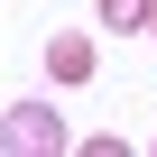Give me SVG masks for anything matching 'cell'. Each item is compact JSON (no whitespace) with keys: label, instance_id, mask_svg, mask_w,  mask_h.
Wrapping results in <instances>:
<instances>
[{"label":"cell","instance_id":"2","mask_svg":"<svg viewBox=\"0 0 157 157\" xmlns=\"http://www.w3.org/2000/svg\"><path fill=\"white\" fill-rule=\"evenodd\" d=\"M46 65H56V83H83V74H93V37H56Z\"/></svg>","mask_w":157,"mask_h":157},{"label":"cell","instance_id":"4","mask_svg":"<svg viewBox=\"0 0 157 157\" xmlns=\"http://www.w3.org/2000/svg\"><path fill=\"white\" fill-rule=\"evenodd\" d=\"M148 28H157V19H148Z\"/></svg>","mask_w":157,"mask_h":157},{"label":"cell","instance_id":"3","mask_svg":"<svg viewBox=\"0 0 157 157\" xmlns=\"http://www.w3.org/2000/svg\"><path fill=\"white\" fill-rule=\"evenodd\" d=\"M102 19H111V28H148V19H157V0H102Z\"/></svg>","mask_w":157,"mask_h":157},{"label":"cell","instance_id":"1","mask_svg":"<svg viewBox=\"0 0 157 157\" xmlns=\"http://www.w3.org/2000/svg\"><path fill=\"white\" fill-rule=\"evenodd\" d=\"M10 148H65V120L37 102H10Z\"/></svg>","mask_w":157,"mask_h":157}]
</instances>
